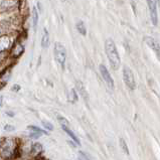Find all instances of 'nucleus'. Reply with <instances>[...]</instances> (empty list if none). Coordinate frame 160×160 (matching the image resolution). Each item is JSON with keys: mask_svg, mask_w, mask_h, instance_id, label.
<instances>
[{"mask_svg": "<svg viewBox=\"0 0 160 160\" xmlns=\"http://www.w3.org/2000/svg\"><path fill=\"white\" fill-rule=\"evenodd\" d=\"M53 55H55V58L56 63L60 65V67L65 68V60H67V49L65 46L60 42H56L53 48Z\"/></svg>", "mask_w": 160, "mask_h": 160, "instance_id": "obj_2", "label": "nucleus"}, {"mask_svg": "<svg viewBox=\"0 0 160 160\" xmlns=\"http://www.w3.org/2000/svg\"><path fill=\"white\" fill-rule=\"evenodd\" d=\"M79 157H81V158L84 160H94V159H92V157L90 155L85 153V152H79Z\"/></svg>", "mask_w": 160, "mask_h": 160, "instance_id": "obj_18", "label": "nucleus"}, {"mask_svg": "<svg viewBox=\"0 0 160 160\" xmlns=\"http://www.w3.org/2000/svg\"><path fill=\"white\" fill-rule=\"evenodd\" d=\"M41 136V133L35 132V131H32V132L30 133L29 137H30V138H33V139H37V138H39Z\"/></svg>", "mask_w": 160, "mask_h": 160, "instance_id": "obj_20", "label": "nucleus"}, {"mask_svg": "<svg viewBox=\"0 0 160 160\" xmlns=\"http://www.w3.org/2000/svg\"><path fill=\"white\" fill-rule=\"evenodd\" d=\"M68 143H69V144H70V145H72V146H74V147L78 146V145L76 144V143H74V142H73V141H68Z\"/></svg>", "mask_w": 160, "mask_h": 160, "instance_id": "obj_23", "label": "nucleus"}, {"mask_svg": "<svg viewBox=\"0 0 160 160\" xmlns=\"http://www.w3.org/2000/svg\"><path fill=\"white\" fill-rule=\"evenodd\" d=\"M0 106H2V97H0Z\"/></svg>", "mask_w": 160, "mask_h": 160, "instance_id": "obj_25", "label": "nucleus"}, {"mask_svg": "<svg viewBox=\"0 0 160 160\" xmlns=\"http://www.w3.org/2000/svg\"><path fill=\"white\" fill-rule=\"evenodd\" d=\"M19 89H20V87H19V86H17V85H15V86L13 87V89H12V90L16 92V91H18V90H19Z\"/></svg>", "mask_w": 160, "mask_h": 160, "instance_id": "obj_22", "label": "nucleus"}, {"mask_svg": "<svg viewBox=\"0 0 160 160\" xmlns=\"http://www.w3.org/2000/svg\"><path fill=\"white\" fill-rule=\"evenodd\" d=\"M3 58H4V55H2V53H0V63L2 62V60H3Z\"/></svg>", "mask_w": 160, "mask_h": 160, "instance_id": "obj_24", "label": "nucleus"}, {"mask_svg": "<svg viewBox=\"0 0 160 160\" xmlns=\"http://www.w3.org/2000/svg\"><path fill=\"white\" fill-rule=\"evenodd\" d=\"M79 160H84V159H82L81 157H79Z\"/></svg>", "mask_w": 160, "mask_h": 160, "instance_id": "obj_27", "label": "nucleus"}, {"mask_svg": "<svg viewBox=\"0 0 160 160\" xmlns=\"http://www.w3.org/2000/svg\"><path fill=\"white\" fill-rule=\"evenodd\" d=\"M41 46L42 48H48L49 46V33H48V29H46V28L43 29V34H42V36H41Z\"/></svg>", "mask_w": 160, "mask_h": 160, "instance_id": "obj_7", "label": "nucleus"}, {"mask_svg": "<svg viewBox=\"0 0 160 160\" xmlns=\"http://www.w3.org/2000/svg\"><path fill=\"white\" fill-rule=\"evenodd\" d=\"M22 51H23V46H20V44H17V46H16L15 50L13 51V53H14V55H15V56H18L19 55L22 53Z\"/></svg>", "mask_w": 160, "mask_h": 160, "instance_id": "obj_15", "label": "nucleus"}, {"mask_svg": "<svg viewBox=\"0 0 160 160\" xmlns=\"http://www.w3.org/2000/svg\"><path fill=\"white\" fill-rule=\"evenodd\" d=\"M58 121H60V125H62L63 127H69L70 126L69 121H68L65 118H63V117H62V116H58Z\"/></svg>", "mask_w": 160, "mask_h": 160, "instance_id": "obj_14", "label": "nucleus"}, {"mask_svg": "<svg viewBox=\"0 0 160 160\" xmlns=\"http://www.w3.org/2000/svg\"><path fill=\"white\" fill-rule=\"evenodd\" d=\"M156 1H157V3H158V4H159V1H160V0H156Z\"/></svg>", "mask_w": 160, "mask_h": 160, "instance_id": "obj_26", "label": "nucleus"}, {"mask_svg": "<svg viewBox=\"0 0 160 160\" xmlns=\"http://www.w3.org/2000/svg\"><path fill=\"white\" fill-rule=\"evenodd\" d=\"M100 73L101 75H102V78L105 81L106 85L108 86V88H109L110 90H113V89H114V81H113L109 70H108V69L104 65H100Z\"/></svg>", "mask_w": 160, "mask_h": 160, "instance_id": "obj_5", "label": "nucleus"}, {"mask_svg": "<svg viewBox=\"0 0 160 160\" xmlns=\"http://www.w3.org/2000/svg\"><path fill=\"white\" fill-rule=\"evenodd\" d=\"M120 146H121L122 148V150H123L124 152H125L126 154H129V151H128V146H127V144H126V142H125V140L124 139H120Z\"/></svg>", "mask_w": 160, "mask_h": 160, "instance_id": "obj_13", "label": "nucleus"}, {"mask_svg": "<svg viewBox=\"0 0 160 160\" xmlns=\"http://www.w3.org/2000/svg\"><path fill=\"white\" fill-rule=\"evenodd\" d=\"M4 130L5 131H14L15 130V128L11 125H6L5 127H4Z\"/></svg>", "mask_w": 160, "mask_h": 160, "instance_id": "obj_21", "label": "nucleus"}, {"mask_svg": "<svg viewBox=\"0 0 160 160\" xmlns=\"http://www.w3.org/2000/svg\"><path fill=\"white\" fill-rule=\"evenodd\" d=\"M123 80L125 82L126 86L128 87L130 90H134L136 88L135 78H134L133 72L129 69L128 67H124L123 69Z\"/></svg>", "mask_w": 160, "mask_h": 160, "instance_id": "obj_3", "label": "nucleus"}, {"mask_svg": "<svg viewBox=\"0 0 160 160\" xmlns=\"http://www.w3.org/2000/svg\"><path fill=\"white\" fill-rule=\"evenodd\" d=\"M77 89L79 90V93L85 98V100H87V99H88V94H87V91L86 89H85L84 85L82 84L81 82H77Z\"/></svg>", "mask_w": 160, "mask_h": 160, "instance_id": "obj_11", "label": "nucleus"}, {"mask_svg": "<svg viewBox=\"0 0 160 160\" xmlns=\"http://www.w3.org/2000/svg\"><path fill=\"white\" fill-rule=\"evenodd\" d=\"M70 101H73V102H76L78 101V96H77V93L76 91L73 89V90H70Z\"/></svg>", "mask_w": 160, "mask_h": 160, "instance_id": "obj_19", "label": "nucleus"}, {"mask_svg": "<svg viewBox=\"0 0 160 160\" xmlns=\"http://www.w3.org/2000/svg\"><path fill=\"white\" fill-rule=\"evenodd\" d=\"M145 42L147 43L148 46H150V48L153 49L154 51H156L157 55H159V44L154 38L147 36V37H145Z\"/></svg>", "mask_w": 160, "mask_h": 160, "instance_id": "obj_6", "label": "nucleus"}, {"mask_svg": "<svg viewBox=\"0 0 160 160\" xmlns=\"http://www.w3.org/2000/svg\"><path fill=\"white\" fill-rule=\"evenodd\" d=\"M157 1L156 0H147V5L149 8L150 18H151V22L154 26H156L158 23V15H157Z\"/></svg>", "mask_w": 160, "mask_h": 160, "instance_id": "obj_4", "label": "nucleus"}, {"mask_svg": "<svg viewBox=\"0 0 160 160\" xmlns=\"http://www.w3.org/2000/svg\"><path fill=\"white\" fill-rule=\"evenodd\" d=\"M63 131H65V133H68V135L70 136V138H72L73 140L76 142V144L77 145H80V140H79V138L77 137L76 135L74 134V132H73L72 130H70V128L69 127H63Z\"/></svg>", "mask_w": 160, "mask_h": 160, "instance_id": "obj_10", "label": "nucleus"}, {"mask_svg": "<svg viewBox=\"0 0 160 160\" xmlns=\"http://www.w3.org/2000/svg\"><path fill=\"white\" fill-rule=\"evenodd\" d=\"M77 29L82 35L87 34V27L86 25H85L84 21H79V22L77 23Z\"/></svg>", "mask_w": 160, "mask_h": 160, "instance_id": "obj_12", "label": "nucleus"}, {"mask_svg": "<svg viewBox=\"0 0 160 160\" xmlns=\"http://www.w3.org/2000/svg\"><path fill=\"white\" fill-rule=\"evenodd\" d=\"M42 125L44 126V128L48 129V130H50L53 131V125L51 123H49V122H46V121H41Z\"/></svg>", "mask_w": 160, "mask_h": 160, "instance_id": "obj_17", "label": "nucleus"}, {"mask_svg": "<svg viewBox=\"0 0 160 160\" xmlns=\"http://www.w3.org/2000/svg\"><path fill=\"white\" fill-rule=\"evenodd\" d=\"M105 53L107 55L108 60H109L111 68L113 70H117L120 68L121 60H120L119 53L117 50V46L113 39L108 38L105 41Z\"/></svg>", "mask_w": 160, "mask_h": 160, "instance_id": "obj_1", "label": "nucleus"}, {"mask_svg": "<svg viewBox=\"0 0 160 160\" xmlns=\"http://www.w3.org/2000/svg\"><path fill=\"white\" fill-rule=\"evenodd\" d=\"M9 46H10V39H9V37L3 36L0 38V53L6 50L9 48Z\"/></svg>", "mask_w": 160, "mask_h": 160, "instance_id": "obj_8", "label": "nucleus"}, {"mask_svg": "<svg viewBox=\"0 0 160 160\" xmlns=\"http://www.w3.org/2000/svg\"><path fill=\"white\" fill-rule=\"evenodd\" d=\"M27 128L29 129V130L35 131V132H39V133H41V134H46V131L41 130V128H38V127H36V126H28Z\"/></svg>", "mask_w": 160, "mask_h": 160, "instance_id": "obj_16", "label": "nucleus"}, {"mask_svg": "<svg viewBox=\"0 0 160 160\" xmlns=\"http://www.w3.org/2000/svg\"><path fill=\"white\" fill-rule=\"evenodd\" d=\"M38 18H39L38 11H37L36 7H33V9H32V25H33L34 29H36V27H37Z\"/></svg>", "mask_w": 160, "mask_h": 160, "instance_id": "obj_9", "label": "nucleus"}]
</instances>
